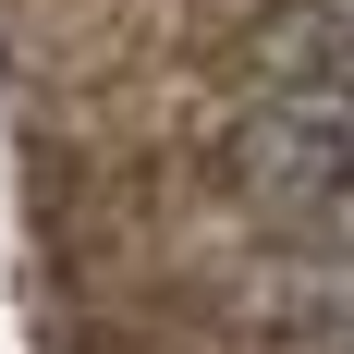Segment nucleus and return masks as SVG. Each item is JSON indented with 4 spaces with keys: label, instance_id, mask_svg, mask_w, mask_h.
<instances>
[{
    "label": "nucleus",
    "instance_id": "1",
    "mask_svg": "<svg viewBox=\"0 0 354 354\" xmlns=\"http://www.w3.org/2000/svg\"><path fill=\"white\" fill-rule=\"evenodd\" d=\"M220 171L245 183L257 208H318L354 183V86H318V73H257V98L220 122Z\"/></svg>",
    "mask_w": 354,
    "mask_h": 354
},
{
    "label": "nucleus",
    "instance_id": "2",
    "mask_svg": "<svg viewBox=\"0 0 354 354\" xmlns=\"http://www.w3.org/2000/svg\"><path fill=\"white\" fill-rule=\"evenodd\" d=\"M245 306L269 330H318V342H354V257H306V245H269L245 269Z\"/></svg>",
    "mask_w": 354,
    "mask_h": 354
},
{
    "label": "nucleus",
    "instance_id": "3",
    "mask_svg": "<svg viewBox=\"0 0 354 354\" xmlns=\"http://www.w3.org/2000/svg\"><path fill=\"white\" fill-rule=\"evenodd\" d=\"M257 73H318V86H354V0H269L245 37Z\"/></svg>",
    "mask_w": 354,
    "mask_h": 354
},
{
    "label": "nucleus",
    "instance_id": "4",
    "mask_svg": "<svg viewBox=\"0 0 354 354\" xmlns=\"http://www.w3.org/2000/svg\"><path fill=\"white\" fill-rule=\"evenodd\" d=\"M281 245H306V257H354V183H342V196H318V208H293Z\"/></svg>",
    "mask_w": 354,
    "mask_h": 354
},
{
    "label": "nucleus",
    "instance_id": "5",
    "mask_svg": "<svg viewBox=\"0 0 354 354\" xmlns=\"http://www.w3.org/2000/svg\"><path fill=\"white\" fill-rule=\"evenodd\" d=\"M330 354H354V342H330Z\"/></svg>",
    "mask_w": 354,
    "mask_h": 354
}]
</instances>
